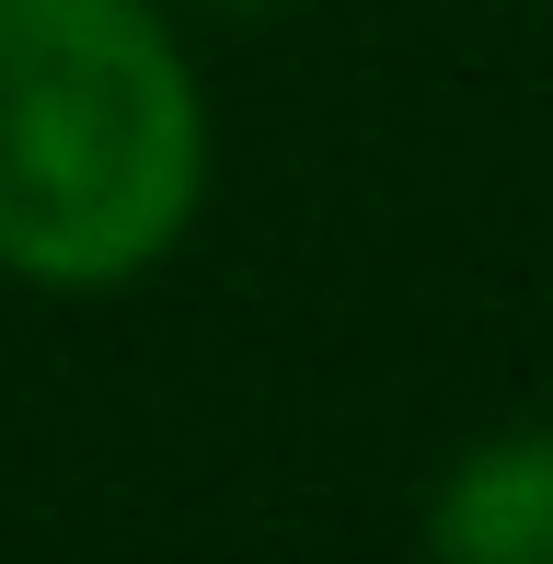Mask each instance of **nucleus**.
<instances>
[{
    "label": "nucleus",
    "instance_id": "7ed1b4c3",
    "mask_svg": "<svg viewBox=\"0 0 553 564\" xmlns=\"http://www.w3.org/2000/svg\"><path fill=\"white\" fill-rule=\"evenodd\" d=\"M185 12H265V0H185Z\"/></svg>",
    "mask_w": 553,
    "mask_h": 564
},
{
    "label": "nucleus",
    "instance_id": "f257e3e1",
    "mask_svg": "<svg viewBox=\"0 0 553 564\" xmlns=\"http://www.w3.org/2000/svg\"><path fill=\"white\" fill-rule=\"evenodd\" d=\"M208 196V105L150 0H0V265L116 289Z\"/></svg>",
    "mask_w": 553,
    "mask_h": 564
},
{
    "label": "nucleus",
    "instance_id": "f03ea898",
    "mask_svg": "<svg viewBox=\"0 0 553 564\" xmlns=\"http://www.w3.org/2000/svg\"><path fill=\"white\" fill-rule=\"evenodd\" d=\"M426 553L438 564H553V426L462 449L426 507Z\"/></svg>",
    "mask_w": 553,
    "mask_h": 564
}]
</instances>
